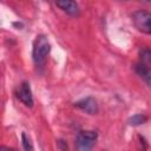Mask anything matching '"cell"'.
Returning <instances> with one entry per match:
<instances>
[{
    "label": "cell",
    "mask_w": 151,
    "mask_h": 151,
    "mask_svg": "<svg viewBox=\"0 0 151 151\" xmlns=\"http://www.w3.org/2000/svg\"><path fill=\"white\" fill-rule=\"evenodd\" d=\"M132 21L134 27L145 34H151V12L147 11H136L132 14Z\"/></svg>",
    "instance_id": "7a4b0ae2"
},
{
    "label": "cell",
    "mask_w": 151,
    "mask_h": 151,
    "mask_svg": "<svg viewBox=\"0 0 151 151\" xmlns=\"http://www.w3.org/2000/svg\"><path fill=\"white\" fill-rule=\"evenodd\" d=\"M58 145H59V147H60L63 151H67V150H68L66 142H65V140H63V139H59V140H58Z\"/></svg>",
    "instance_id": "8fae6325"
},
{
    "label": "cell",
    "mask_w": 151,
    "mask_h": 151,
    "mask_svg": "<svg viewBox=\"0 0 151 151\" xmlns=\"http://www.w3.org/2000/svg\"><path fill=\"white\" fill-rule=\"evenodd\" d=\"M1 151H14L13 149H9L7 146H1Z\"/></svg>",
    "instance_id": "7c38bea8"
},
{
    "label": "cell",
    "mask_w": 151,
    "mask_h": 151,
    "mask_svg": "<svg viewBox=\"0 0 151 151\" xmlns=\"http://www.w3.org/2000/svg\"><path fill=\"white\" fill-rule=\"evenodd\" d=\"M142 64L150 66L151 65V50L150 48H142L139 52Z\"/></svg>",
    "instance_id": "9c48e42d"
},
{
    "label": "cell",
    "mask_w": 151,
    "mask_h": 151,
    "mask_svg": "<svg viewBox=\"0 0 151 151\" xmlns=\"http://www.w3.org/2000/svg\"><path fill=\"white\" fill-rule=\"evenodd\" d=\"M50 51H51V45H50V41H48L47 37L44 35V34L38 35L35 41H34L33 52H32L34 64L37 66L41 67L45 64V61L47 59V55L50 54Z\"/></svg>",
    "instance_id": "6da1fadb"
},
{
    "label": "cell",
    "mask_w": 151,
    "mask_h": 151,
    "mask_svg": "<svg viewBox=\"0 0 151 151\" xmlns=\"http://www.w3.org/2000/svg\"><path fill=\"white\" fill-rule=\"evenodd\" d=\"M96 131H80L77 136V146L79 151H91L97 140Z\"/></svg>",
    "instance_id": "3957f363"
},
{
    "label": "cell",
    "mask_w": 151,
    "mask_h": 151,
    "mask_svg": "<svg viewBox=\"0 0 151 151\" xmlns=\"http://www.w3.org/2000/svg\"><path fill=\"white\" fill-rule=\"evenodd\" d=\"M21 140H22L21 143H22L25 151H33V144H32L29 137H27L25 132H22V134H21Z\"/></svg>",
    "instance_id": "30bf717a"
},
{
    "label": "cell",
    "mask_w": 151,
    "mask_h": 151,
    "mask_svg": "<svg viewBox=\"0 0 151 151\" xmlns=\"http://www.w3.org/2000/svg\"><path fill=\"white\" fill-rule=\"evenodd\" d=\"M17 98L27 107H32L33 106V96H32V91L29 87V84L27 81L21 83V85L19 86L18 91H17Z\"/></svg>",
    "instance_id": "277c9868"
},
{
    "label": "cell",
    "mask_w": 151,
    "mask_h": 151,
    "mask_svg": "<svg viewBox=\"0 0 151 151\" xmlns=\"http://www.w3.org/2000/svg\"><path fill=\"white\" fill-rule=\"evenodd\" d=\"M74 106L85 111L86 113L88 114H97L98 111H99V107H98V103L97 100L93 98V97H86V98H83L78 101L74 103Z\"/></svg>",
    "instance_id": "5b68a950"
},
{
    "label": "cell",
    "mask_w": 151,
    "mask_h": 151,
    "mask_svg": "<svg viewBox=\"0 0 151 151\" xmlns=\"http://www.w3.org/2000/svg\"><path fill=\"white\" fill-rule=\"evenodd\" d=\"M134 70H136V73L149 85L151 86V67L147 66V65H144L142 63L137 64L134 66Z\"/></svg>",
    "instance_id": "52a82bcc"
},
{
    "label": "cell",
    "mask_w": 151,
    "mask_h": 151,
    "mask_svg": "<svg viewBox=\"0 0 151 151\" xmlns=\"http://www.w3.org/2000/svg\"><path fill=\"white\" fill-rule=\"evenodd\" d=\"M146 122H147V117L145 114H143V113H137V114L130 117L129 120H127V123L130 125H132V126H138V125H142V124H144Z\"/></svg>",
    "instance_id": "ba28073f"
},
{
    "label": "cell",
    "mask_w": 151,
    "mask_h": 151,
    "mask_svg": "<svg viewBox=\"0 0 151 151\" xmlns=\"http://www.w3.org/2000/svg\"><path fill=\"white\" fill-rule=\"evenodd\" d=\"M55 6H58L61 11L66 12L67 14H70L72 17H78L79 15V7H78V4L76 1H71V0L57 1Z\"/></svg>",
    "instance_id": "8992f818"
}]
</instances>
